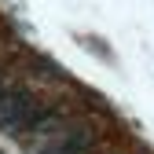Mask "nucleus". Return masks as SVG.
<instances>
[{"label":"nucleus","mask_w":154,"mask_h":154,"mask_svg":"<svg viewBox=\"0 0 154 154\" xmlns=\"http://www.w3.org/2000/svg\"><path fill=\"white\" fill-rule=\"evenodd\" d=\"M51 125H55V110L41 106L29 92H18V88L0 92V132H8V136H22V132L48 136Z\"/></svg>","instance_id":"f257e3e1"},{"label":"nucleus","mask_w":154,"mask_h":154,"mask_svg":"<svg viewBox=\"0 0 154 154\" xmlns=\"http://www.w3.org/2000/svg\"><path fill=\"white\" fill-rule=\"evenodd\" d=\"M88 147H92V136L85 128L70 125V128H51L48 140L37 147V154H88Z\"/></svg>","instance_id":"f03ea898"}]
</instances>
